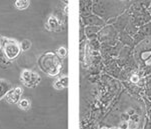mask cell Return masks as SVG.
Masks as SVG:
<instances>
[{
	"mask_svg": "<svg viewBox=\"0 0 151 129\" xmlns=\"http://www.w3.org/2000/svg\"><path fill=\"white\" fill-rule=\"evenodd\" d=\"M21 79H22L23 84H24L25 86L35 87L38 83H39L40 76L38 75V74L34 73V72H32V71L25 70V71H23Z\"/></svg>",
	"mask_w": 151,
	"mask_h": 129,
	"instance_id": "cell-1",
	"label": "cell"
},
{
	"mask_svg": "<svg viewBox=\"0 0 151 129\" xmlns=\"http://www.w3.org/2000/svg\"><path fill=\"white\" fill-rule=\"evenodd\" d=\"M5 54L9 59H14L17 55L19 54V46L16 44L15 42H12L10 44L5 45Z\"/></svg>",
	"mask_w": 151,
	"mask_h": 129,
	"instance_id": "cell-2",
	"label": "cell"
},
{
	"mask_svg": "<svg viewBox=\"0 0 151 129\" xmlns=\"http://www.w3.org/2000/svg\"><path fill=\"white\" fill-rule=\"evenodd\" d=\"M21 93H22V90H21V88H19V87L13 89L12 91H10L9 94L6 96L7 102L10 103V104H14V103H16L19 100Z\"/></svg>",
	"mask_w": 151,
	"mask_h": 129,
	"instance_id": "cell-3",
	"label": "cell"
},
{
	"mask_svg": "<svg viewBox=\"0 0 151 129\" xmlns=\"http://www.w3.org/2000/svg\"><path fill=\"white\" fill-rule=\"evenodd\" d=\"M68 87V77L67 76H63L60 79H58L57 81H55L54 83V88L57 90H61Z\"/></svg>",
	"mask_w": 151,
	"mask_h": 129,
	"instance_id": "cell-4",
	"label": "cell"
},
{
	"mask_svg": "<svg viewBox=\"0 0 151 129\" xmlns=\"http://www.w3.org/2000/svg\"><path fill=\"white\" fill-rule=\"evenodd\" d=\"M30 4L29 0H15V7L17 9L24 10L26 9Z\"/></svg>",
	"mask_w": 151,
	"mask_h": 129,
	"instance_id": "cell-5",
	"label": "cell"
},
{
	"mask_svg": "<svg viewBox=\"0 0 151 129\" xmlns=\"http://www.w3.org/2000/svg\"><path fill=\"white\" fill-rule=\"evenodd\" d=\"M58 25H59V23H58V20L56 19L54 16H51L49 18V20H48V23L46 24V28L47 29H55L56 27H58Z\"/></svg>",
	"mask_w": 151,
	"mask_h": 129,
	"instance_id": "cell-6",
	"label": "cell"
},
{
	"mask_svg": "<svg viewBox=\"0 0 151 129\" xmlns=\"http://www.w3.org/2000/svg\"><path fill=\"white\" fill-rule=\"evenodd\" d=\"M18 107L23 110H28L30 108V101L27 99H21L18 102Z\"/></svg>",
	"mask_w": 151,
	"mask_h": 129,
	"instance_id": "cell-7",
	"label": "cell"
},
{
	"mask_svg": "<svg viewBox=\"0 0 151 129\" xmlns=\"http://www.w3.org/2000/svg\"><path fill=\"white\" fill-rule=\"evenodd\" d=\"M20 46H21V49L22 50H27V49L30 48V46H31V42H30L29 40H23L21 42V44H20Z\"/></svg>",
	"mask_w": 151,
	"mask_h": 129,
	"instance_id": "cell-8",
	"label": "cell"
},
{
	"mask_svg": "<svg viewBox=\"0 0 151 129\" xmlns=\"http://www.w3.org/2000/svg\"><path fill=\"white\" fill-rule=\"evenodd\" d=\"M57 52L61 57H64V56L66 55V49H65V47H60L59 49H58Z\"/></svg>",
	"mask_w": 151,
	"mask_h": 129,
	"instance_id": "cell-9",
	"label": "cell"
},
{
	"mask_svg": "<svg viewBox=\"0 0 151 129\" xmlns=\"http://www.w3.org/2000/svg\"><path fill=\"white\" fill-rule=\"evenodd\" d=\"M139 80V77H138L137 75H133L132 77H131V81L132 82H134V83H136V82Z\"/></svg>",
	"mask_w": 151,
	"mask_h": 129,
	"instance_id": "cell-10",
	"label": "cell"
},
{
	"mask_svg": "<svg viewBox=\"0 0 151 129\" xmlns=\"http://www.w3.org/2000/svg\"><path fill=\"white\" fill-rule=\"evenodd\" d=\"M64 11H65V13H67V12H68V6H65V10H64Z\"/></svg>",
	"mask_w": 151,
	"mask_h": 129,
	"instance_id": "cell-11",
	"label": "cell"
},
{
	"mask_svg": "<svg viewBox=\"0 0 151 129\" xmlns=\"http://www.w3.org/2000/svg\"><path fill=\"white\" fill-rule=\"evenodd\" d=\"M63 2H64L65 4H67L68 3V0H63Z\"/></svg>",
	"mask_w": 151,
	"mask_h": 129,
	"instance_id": "cell-12",
	"label": "cell"
}]
</instances>
